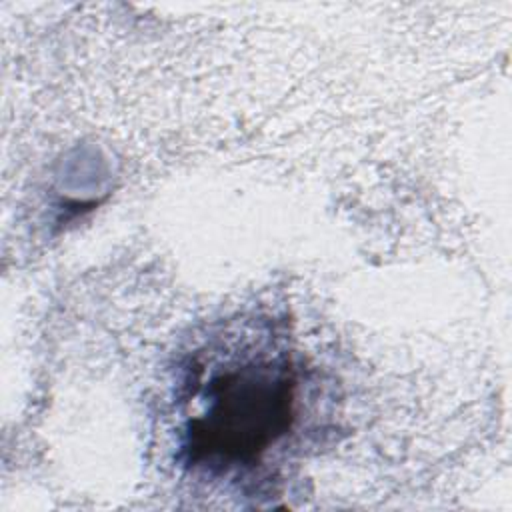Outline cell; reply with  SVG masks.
<instances>
[{"mask_svg": "<svg viewBox=\"0 0 512 512\" xmlns=\"http://www.w3.org/2000/svg\"><path fill=\"white\" fill-rule=\"evenodd\" d=\"M292 380L268 364L246 366L212 382V402L194 422L202 448L226 460L258 456L290 422Z\"/></svg>", "mask_w": 512, "mask_h": 512, "instance_id": "cell-1", "label": "cell"}]
</instances>
